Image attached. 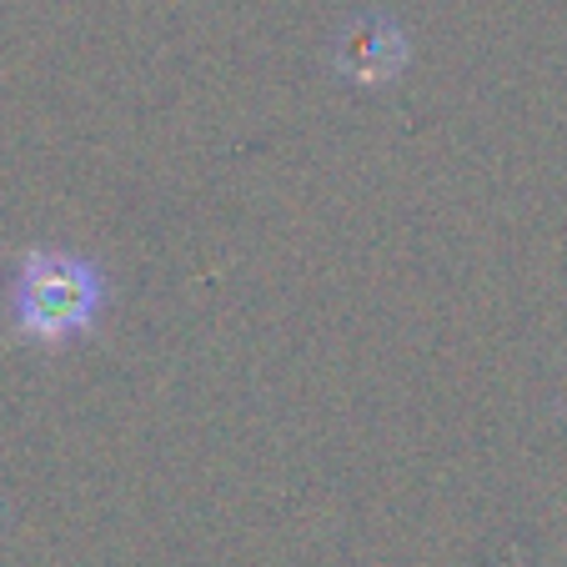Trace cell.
Wrapping results in <instances>:
<instances>
[{"label":"cell","mask_w":567,"mask_h":567,"mask_svg":"<svg viewBox=\"0 0 567 567\" xmlns=\"http://www.w3.org/2000/svg\"><path fill=\"white\" fill-rule=\"evenodd\" d=\"M402 65H408V35L396 31L392 21H382V16L362 21L342 45V71L352 75V81H367V86L392 81Z\"/></svg>","instance_id":"2"},{"label":"cell","mask_w":567,"mask_h":567,"mask_svg":"<svg viewBox=\"0 0 567 567\" xmlns=\"http://www.w3.org/2000/svg\"><path fill=\"white\" fill-rule=\"evenodd\" d=\"M106 271L81 251L61 247H31L11 271L6 287V307H11V327L25 342L41 347H71L86 332H96V321L106 317Z\"/></svg>","instance_id":"1"}]
</instances>
